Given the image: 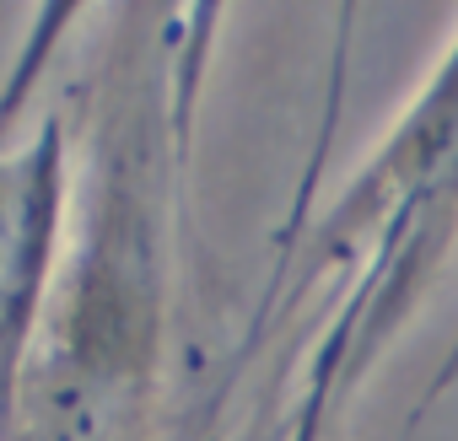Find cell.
Segmentation results:
<instances>
[{
    "label": "cell",
    "instance_id": "4",
    "mask_svg": "<svg viewBox=\"0 0 458 441\" xmlns=\"http://www.w3.org/2000/svg\"><path fill=\"white\" fill-rule=\"evenodd\" d=\"M302 441H329V430H313V436H302Z\"/></svg>",
    "mask_w": 458,
    "mask_h": 441
},
{
    "label": "cell",
    "instance_id": "3",
    "mask_svg": "<svg viewBox=\"0 0 458 441\" xmlns=\"http://www.w3.org/2000/svg\"><path fill=\"white\" fill-rule=\"evenodd\" d=\"M71 146V113L60 108L44 113L22 140L0 146V441L65 270L76 210Z\"/></svg>",
    "mask_w": 458,
    "mask_h": 441
},
{
    "label": "cell",
    "instance_id": "2",
    "mask_svg": "<svg viewBox=\"0 0 458 441\" xmlns=\"http://www.w3.org/2000/svg\"><path fill=\"white\" fill-rule=\"evenodd\" d=\"M453 243V204H399L356 237L324 220L302 188L254 312L194 404L183 441H302L335 430L351 393L442 275Z\"/></svg>",
    "mask_w": 458,
    "mask_h": 441
},
{
    "label": "cell",
    "instance_id": "1",
    "mask_svg": "<svg viewBox=\"0 0 458 441\" xmlns=\"http://www.w3.org/2000/svg\"><path fill=\"white\" fill-rule=\"evenodd\" d=\"M221 12H103L76 92L81 167L65 270L17 387L6 441H157L199 87Z\"/></svg>",
    "mask_w": 458,
    "mask_h": 441
}]
</instances>
